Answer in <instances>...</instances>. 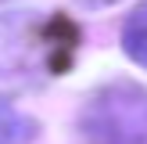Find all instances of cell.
<instances>
[{"label":"cell","instance_id":"cell-1","mask_svg":"<svg viewBox=\"0 0 147 144\" xmlns=\"http://www.w3.org/2000/svg\"><path fill=\"white\" fill-rule=\"evenodd\" d=\"M29 137V122L11 105H0V144H22Z\"/></svg>","mask_w":147,"mask_h":144}]
</instances>
